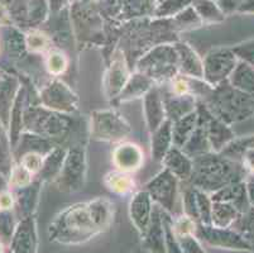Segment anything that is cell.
I'll return each instance as SVG.
<instances>
[{
	"label": "cell",
	"instance_id": "1",
	"mask_svg": "<svg viewBox=\"0 0 254 253\" xmlns=\"http://www.w3.org/2000/svg\"><path fill=\"white\" fill-rule=\"evenodd\" d=\"M191 180L196 189L215 192L228 185L243 181L246 169L238 161L218 155H202L192 161Z\"/></svg>",
	"mask_w": 254,
	"mask_h": 253
},
{
	"label": "cell",
	"instance_id": "2",
	"mask_svg": "<svg viewBox=\"0 0 254 253\" xmlns=\"http://www.w3.org/2000/svg\"><path fill=\"white\" fill-rule=\"evenodd\" d=\"M103 232L92 214L90 203L70 206L50 226V238L64 245H78Z\"/></svg>",
	"mask_w": 254,
	"mask_h": 253
},
{
	"label": "cell",
	"instance_id": "3",
	"mask_svg": "<svg viewBox=\"0 0 254 253\" xmlns=\"http://www.w3.org/2000/svg\"><path fill=\"white\" fill-rule=\"evenodd\" d=\"M205 100L207 109L226 124L254 117V96L235 89L228 80L210 90Z\"/></svg>",
	"mask_w": 254,
	"mask_h": 253
},
{
	"label": "cell",
	"instance_id": "4",
	"mask_svg": "<svg viewBox=\"0 0 254 253\" xmlns=\"http://www.w3.org/2000/svg\"><path fill=\"white\" fill-rule=\"evenodd\" d=\"M138 70L152 80H173L176 78L177 70H180L176 47L167 45L158 46L140 59Z\"/></svg>",
	"mask_w": 254,
	"mask_h": 253
},
{
	"label": "cell",
	"instance_id": "5",
	"mask_svg": "<svg viewBox=\"0 0 254 253\" xmlns=\"http://www.w3.org/2000/svg\"><path fill=\"white\" fill-rule=\"evenodd\" d=\"M131 132L130 125L114 110H99L92 114V136L101 141H120Z\"/></svg>",
	"mask_w": 254,
	"mask_h": 253
},
{
	"label": "cell",
	"instance_id": "6",
	"mask_svg": "<svg viewBox=\"0 0 254 253\" xmlns=\"http://www.w3.org/2000/svg\"><path fill=\"white\" fill-rule=\"evenodd\" d=\"M238 56L233 50H215L205 57L204 79L212 86L224 83L229 79L237 66Z\"/></svg>",
	"mask_w": 254,
	"mask_h": 253
},
{
	"label": "cell",
	"instance_id": "7",
	"mask_svg": "<svg viewBox=\"0 0 254 253\" xmlns=\"http://www.w3.org/2000/svg\"><path fill=\"white\" fill-rule=\"evenodd\" d=\"M197 115L198 123L204 127L205 132H206L211 150H214L215 152H221L233 139H235V134L229 124H226L225 122L216 118L207 109L206 105L204 104L198 105Z\"/></svg>",
	"mask_w": 254,
	"mask_h": 253
},
{
	"label": "cell",
	"instance_id": "8",
	"mask_svg": "<svg viewBox=\"0 0 254 253\" xmlns=\"http://www.w3.org/2000/svg\"><path fill=\"white\" fill-rule=\"evenodd\" d=\"M195 231L196 234L210 246L218 248H226V250L251 251L252 252L249 243L235 229L216 228L214 226L201 224L197 228H195Z\"/></svg>",
	"mask_w": 254,
	"mask_h": 253
},
{
	"label": "cell",
	"instance_id": "9",
	"mask_svg": "<svg viewBox=\"0 0 254 253\" xmlns=\"http://www.w3.org/2000/svg\"><path fill=\"white\" fill-rule=\"evenodd\" d=\"M24 123L32 132L46 137L57 136L68 128V120L64 117L36 108L25 113Z\"/></svg>",
	"mask_w": 254,
	"mask_h": 253
},
{
	"label": "cell",
	"instance_id": "10",
	"mask_svg": "<svg viewBox=\"0 0 254 253\" xmlns=\"http://www.w3.org/2000/svg\"><path fill=\"white\" fill-rule=\"evenodd\" d=\"M147 191L151 195L152 200L158 203L168 212L175 210L177 198V177L170 171H161L154 178L147 184Z\"/></svg>",
	"mask_w": 254,
	"mask_h": 253
},
{
	"label": "cell",
	"instance_id": "11",
	"mask_svg": "<svg viewBox=\"0 0 254 253\" xmlns=\"http://www.w3.org/2000/svg\"><path fill=\"white\" fill-rule=\"evenodd\" d=\"M59 185L64 190L81 189L85 175V153L81 148H73L66 155L60 171Z\"/></svg>",
	"mask_w": 254,
	"mask_h": 253
},
{
	"label": "cell",
	"instance_id": "12",
	"mask_svg": "<svg viewBox=\"0 0 254 253\" xmlns=\"http://www.w3.org/2000/svg\"><path fill=\"white\" fill-rule=\"evenodd\" d=\"M42 103L48 109L57 111H64V113H70L76 109V99L75 94L68 89L64 84L60 81H55L51 85H48L42 91Z\"/></svg>",
	"mask_w": 254,
	"mask_h": 253
},
{
	"label": "cell",
	"instance_id": "13",
	"mask_svg": "<svg viewBox=\"0 0 254 253\" xmlns=\"http://www.w3.org/2000/svg\"><path fill=\"white\" fill-rule=\"evenodd\" d=\"M152 198L149 192L139 191L134 195V198L130 201V208H129V214L130 219L135 228L139 231L142 236H145L148 231L149 223L152 218Z\"/></svg>",
	"mask_w": 254,
	"mask_h": 253
},
{
	"label": "cell",
	"instance_id": "14",
	"mask_svg": "<svg viewBox=\"0 0 254 253\" xmlns=\"http://www.w3.org/2000/svg\"><path fill=\"white\" fill-rule=\"evenodd\" d=\"M144 117L148 129L153 133L166 120V109L163 96L158 87H151L144 95Z\"/></svg>",
	"mask_w": 254,
	"mask_h": 253
},
{
	"label": "cell",
	"instance_id": "15",
	"mask_svg": "<svg viewBox=\"0 0 254 253\" xmlns=\"http://www.w3.org/2000/svg\"><path fill=\"white\" fill-rule=\"evenodd\" d=\"M211 200L232 204V205H234L242 214L248 212L252 206L251 203H249L248 192H247V185L244 181L228 185V186L218 190V191H215L212 194Z\"/></svg>",
	"mask_w": 254,
	"mask_h": 253
},
{
	"label": "cell",
	"instance_id": "16",
	"mask_svg": "<svg viewBox=\"0 0 254 253\" xmlns=\"http://www.w3.org/2000/svg\"><path fill=\"white\" fill-rule=\"evenodd\" d=\"M113 161L122 172H131L138 170L143 164V152L134 143H123L115 148Z\"/></svg>",
	"mask_w": 254,
	"mask_h": 253
},
{
	"label": "cell",
	"instance_id": "17",
	"mask_svg": "<svg viewBox=\"0 0 254 253\" xmlns=\"http://www.w3.org/2000/svg\"><path fill=\"white\" fill-rule=\"evenodd\" d=\"M162 161L165 164L166 169L171 173L176 176L177 178L187 180V178H190L191 175H192V160L187 156L181 148L172 146L168 150V152L166 153L165 159Z\"/></svg>",
	"mask_w": 254,
	"mask_h": 253
},
{
	"label": "cell",
	"instance_id": "18",
	"mask_svg": "<svg viewBox=\"0 0 254 253\" xmlns=\"http://www.w3.org/2000/svg\"><path fill=\"white\" fill-rule=\"evenodd\" d=\"M36 232L31 219L23 220L10 241L11 253H36Z\"/></svg>",
	"mask_w": 254,
	"mask_h": 253
},
{
	"label": "cell",
	"instance_id": "19",
	"mask_svg": "<svg viewBox=\"0 0 254 253\" xmlns=\"http://www.w3.org/2000/svg\"><path fill=\"white\" fill-rule=\"evenodd\" d=\"M176 51L179 53V69L184 76L192 79L204 78V62L196 55L195 51L187 45H177Z\"/></svg>",
	"mask_w": 254,
	"mask_h": 253
},
{
	"label": "cell",
	"instance_id": "20",
	"mask_svg": "<svg viewBox=\"0 0 254 253\" xmlns=\"http://www.w3.org/2000/svg\"><path fill=\"white\" fill-rule=\"evenodd\" d=\"M166 115L171 122H177L185 115L193 111L195 99L192 95H175L171 92L168 96H163Z\"/></svg>",
	"mask_w": 254,
	"mask_h": 253
},
{
	"label": "cell",
	"instance_id": "21",
	"mask_svg": "<svg viewBox=\"0 0 254 253\" xmlns=\"http://www.w3.org/2000/svg\"><path fill=\"white\" fill-rule=\"evenodd\" d=\"M145 245L153 253H166L165 247V226L163 218L158 209L152 213L148 231L145 233Z\"/></svg>",
	"mask_w": 254,
	"mask_h": 253
},
{
	"label": "cell",
	"instance_id": "22",
	"mask_svg": "<svg viewBox=\"0 0 254 253\" xmlns=\"http://www.w3.org/2000/svg\"><path fill=\"white\" fill-rule=\"evenodd\" d=\"M228 81L235 89L254 96V67L247 62L239 60Z\"/></svg>",
	"mask_w": 254,
	"mask_h": 253
},
{
	"label": "cell",
	"instance_id": "23",
	"mask_svg": "<svg viewBox=\"0 0 254 253\" xmlns=\"http://www.w3.org/2000/svg\"><path fill=\"white\" fill-rule=\"evenodd\" d=\"M172 145V122L165 120L152 136V156L156 161H162Z\"/></svg>",
	"mask_w": 254,
	"mask_h": 253
},
{
	"label": "cell",
	"instance_id": "24",
	"mask_svg": "<svg viewBox=\"0 0 254 253\" xmlns=\"http://www.w3.org/2000/svg\"><path fill=\"white\" fill-rule=\"evenodd\" d=\"M198 124L197 111L193 110L190 114L185 115L184 118L175 122L172 127V143L175 147L181 148L186 145V142L190 139L191 134L196 129Z\"/></svg>",
	"mask_w": 254,
	"mask_h": 253
},
{
	"label": "cell",
	"instance_id": "25",
	"mask_svg": "<svg viewBox=\"0 0 254 253\" xmlns=\"http://www.w3.org/2000/svg\"><path fill=\"white\" fill-rule=\"evenodd\" d=\"M242 213L234 205L223 201H212L211 226L216 228H230Z\"/></svg>",
	"mask_w": 254,
	"mask_h": 253
},
{
	"label": "cell",
	"instance_id": "26",
	"mask_svg": "<svg viewBox=\"0 0 254 253\" xmlns=\"http://www.w3.org/2000/svg\"><path fill=\"white\" fill-rule=\"evenodd\" d=\"M152 85H153V80L151 78L145 76L142 73L135 74L131 78H129L127 85L119 94V99L126 101L142 96V95L147 94L151 90V87H153Z\"/></svg>",
	"mask_w": 254,
	"mask_h": 253
},
{
	"label": "cell",
	"instance_id": "27",
	"mask_svg": "<svg viewBox=\"0 0 254 253\" xmlns=\"http://www.w3.org/2000/svg\"><path fill=\"white\" fill-rule=\"evenodd\" d=\"M210 150H211V146H210L206 132H205L204 127L198 123L193 133L191 134L190 139L182 147V151L190 159H196V157L209 153Z\"/></svg>",
	"mask_w": 254,
	"mask_h": 253
},
{
	"label": "cell",
	"instance_id": "28",
	"mask_svg": "<svg viewBox=\"0 0 254 253\" xmlns=\"http://www.w3.org/2000/svg\"><path fill=\"white\" fill-rule=\"evenodd\" d=\"M128 80V70L124 64V59L118 57L113 61L112 67L109 70V75H108V86L106 87H108V92L110 96L120 94Z\"/></svg>",
	"mask_w": 254,
	"mask_h": 253
},
{
	"label": "cell",
	"instance_id": "29",
	"mask_svg": "<svg viewBox=\"0 0 254 253\" xmlns=\"http://www.w3.org/2000/svg\"><path fill=\"white\" fill-rule=\"evenodd\" d=\"M235 231L244 237V240L249 243L252 252H254V208L251 206L248 212L240 214L237 222L234 223Z\"/></svg>",
	"mask_w": 254,
	"mask_h": 253
},
{
	"label": "cell",
	"instance_id": "30",
	"mask_svg": "<svg viewBox=\"0 0 254 253\" xmlns=\"http://www.w3.org/2000/svg\"><path fill=\"white\" fill-rule=\"evenodd\" d=\"M249 148H254V134L246 136L243 138L233 139L232 142L221 151V155L230 160L238 161L240 160V156L243 155L244 151L249 150Z\"/></svg>",
	"mask_w": 254,
	"mask_h": 253
},
{
	"label": "cell",
	"instance_id": "31",
	"mask_svg": "<svg viewBox=\"0 0 254 253\" xmlns=\"http://www.w3.org/2000/svg\"><path fill=\"white\" fill-rule=\"evenodd\" d=\"M106 186L117 194H126L133 187V180L127 172H110L105 177Z\"/></svg>",
	"mask_w": 254,
	"mask_h": 253
},
{
	"label": "cell",
	"instance_id": "32",
	"mask_svg": "<svg viewBox=\"0 0 254 253\" xmlns=\"http://www.w3.org/2000/svg\"><path fill=\"white\" fill-rule=\"evenodd\" d=\"M66 159V152L64 150H56L51 153L50 156L43 161L42 175L43 177H53L57 172H60Z\"/></svg>",
	"mask_w": 254,
	"mask_h": 253
},
{
	"label": "cell",
	"instance_id": "33",
	"mask_svg": "<svg viewBox=\"0 0 254 253\" xmlns=\"http://www.w3.org/2000/svg\"><path fill=\"white\" fill-rule=\"evenodd\" d=\"M196 200H197L198 215H200V222L205 226H211V210H212V200L206 195V192L202 190L195 189Z\"/></svg>",
	"mask_w": 254,
	"mask_h": 253
},
{
	"label": "cell",
	"instance_id": "34",
	"mask_svg": "<svg viewBox=\"0 0 254 253\" xmlns=\"http://www.w3.org/2000/svg\"><path fill=\"white\" fill-rule=\"evenodd\" d=\"M163 226H165V247L166 253H185L181 245L177 241V236L173 231V223L168 217H163Z\"/></svg>",
	"mask_w": 254,
	"mask_h": 253
},
{
	"label": "cell",
	"instance_id": "35",
	"mask_svg": "<svg viewBox=\"0 0 254 253\" xmlns=\"http://www.w3.org/2000/svg\"><path fill=\"white\" fill-rule=\"evenodd\" d=\"M22 123H23V117H22V99H20V95H18L17 100H15L14 109L11 111V127H10V138L11 143L15 145L19 138V132L22 129Z\"/></svg>",
	"mask_w": 254,
	"mask_h": 253
},
{
	"label": "cell",
	"instance_id": "36",
	"mask_svg": "<svg viewBox=\"0 0 254 253\" xmlns=\"http://www.w3.org/2000/svg\"><path fill=\"white\" fill-rule=\"evenodd\" d=\"M47 67L52 75H61L67 67V60L61 52H52L47 59Z\"/></svg>",
	"mask_w": 254,
	"mask_h": 253
},
{
	"label": "cell",
	"instance_id": "37",
	"mask_svg": "<svg viewBox=\"0 0 254 253\" xmlns=\"http://www.w3.org/2000/svg\"><path fill=\"white\" fill-rule=\"evenodd\" d=\"M233 51L238 56V59L254 67V38L240 43L233 48Z\"/></svg>",
	"mask_w": 254,
	"mask_h": 253
},
{
	"label": "cell",
	"instance_id": "38",
	"mask_svg": "<svg viewBox=\"0 0 254 253\" xmlns=\"http://www.w3.org/2000/svg\"><path fill=\"white\" fill-rule=\"evenodd\" d=\"M184 205H185V210H186L187 217L191 218L193 222H195V220H200V215H198V209H197V200H196L195 189L187 190V191L185 192Z\"/></svg>",
	"mask_w": 254,
	"mask_h": 253
},
{
	"label": "cell",
	"instance_id": "39",
	"mask_svg": "<svg viewBox=\"0 0 254 253\" xmlns=\"http://www.w3.org/2000/svg\"><path fill=\"white\" fill-rule=\"evenodd\" d=\"M32 172H29L25 167L17 166L11 172V184L17 187H25L31 184Z\"/></svg>",
	"mask_w": 254,
	"mask_h": 253
},
{
	"label": "cell",
	"instance_id": "40",
	"mask_svg": "<svg viewBox=\"0 0 254 253\" xmlns=\"http://www.w3.org/2000/svg\"><path fill=\"white\" fill-rule=\"evenodd\" d=\"M22 166L25 167L29 172L34 173L37 171L42 170L43 159L42 156L37 152H28L24 155L22 159Z\"/></svg>",
	"mask_w": 254,
	"mask_h": 253
},
{
	"label": "cell",
	"instance_id": "41",
	"mask_svg": "<svg viewBox=\"0 0 254 253\" xmlns=\"http://www.w3.org/2000/svg\"><path fill=\"white\" fill-rule=\"evenodd\" d=\"M14 234V226L13 219L8 213L0 214V237L4 242H10L11 237Z\"/></svg>",
	"mask_w": 254,
	"mask_h": 253
},
{
	"label": "cell",
	"instance_id": "42",
	"mask_svg": "<svg viewBox=\"0 0 254 253\" xmlns=\"http://www.w3.org/2000/svg\"><path fill=\"white\" fill-rule=\"evenodd\" d=\"M27 46L34 52H39L47 47V38L41 33H31L27 37Z\"/></svg>",
	"mask_w": 254,
	"mask_h": 253
},
{
	"label": "cell",
	"instance_id": "43",
	"mask_svg": "<svg viewBox=\"0 0 254 253\" xmlns=\"http://www.w3.org/2000/svg\"><path fill=\"white\" fill-rule=\"evenodd\" d=\"M197 5L198 10L202 14V17L212 18V19H221V13L219 11V9L216 8V6L212 5L211 3L201 1V3L197 4Z\"/></svg>",
	"mask_w": 254,
	"mask_h": 253
},
{
	"label": "cell",
	"instance_id": "44",
	"mask_svg": "<svg viewBox=\"0 0 254 253\" xmlns=\"http://www.w3.org/2000/svg\"><path fill=\"white\" fill-rule=\"evenodd\" d=\"M240 164L243 165L246 171H249L252 175H254V148H249L243 152L240 156Z\"/></svg>",
	"mask_w": 254,
	"mask_h": 253
},
{
	"label": "cell",
	"instance_id": "45",
	"mask_svg": "<svg viewBox=\"0 0 254 253\" xmlns=\"http://www.w3.org/2000/svg\"><path fill=\"white\" fill-rule=\"evenodd\" d=\"M6 48L10 53H17L23 50V39L18 37V34H13L6 38Z\"/></svg>",
	"mask_w": 254,
	"mask_h": 253
},
{
	"label": "cell",
	"instance_id": "46",
	"mask_svg": "<svg viewBox=\"0 0 254 253\" xmlns=\"http://www.w3.org/2000/svg\"><path fill=\"white\" fill-rule=\"evenodd\" d=\"M244 1L246 0H221V9L226 13H232V11L238 10Z\"/></svg>",
	"mask_w": 254,
	"mask_h": 253
},
{
	"label": "cell",
	"instance_id": "47",
	"mask_svg": "<svg viewBox=\"0 0 254 253\" xmlns=\"http://www.w3.org/2000/svg\"><path fill=\"white\" fill-rule=\"evenodd\" d=\"M13 206V196L9 192H1L0 194V209L1 210H8Z\"/></svg>",
	"mask_w": 254,
	"mask_h": 253
},
{
	"label": "cell",
	"instance_id": "48",
	"mask_svg": "<svg viewBox=\"0 0 254 253\" xmlns=\"http://www.w3.org/2000/svg\"><path fill=\"white\" fill-rule=\"evenodd\" d=\"M247 192H248V199L251 205L254 208V175H252L251 177L247 180Z\"/></svg>",
	"mask_w": 254,
	"mask_h": 253
},
{
	"label": "cell",
	"instance_id": "49",
	"mask_svg": "<svg viewBox=\"0 0 254 253\" xmlns=\"http://www.w3.org/2000/svg\"><path fill=\"white\" fill-rule=\"evenodd\" d=\"M238 10L242 11V13L254 14V0H246V1L242 4V6H240Z\"/></svg>",
	"mask_w": 254,
	"mask_h": 253
},
{
	"label": "cell",
	"instance_id": "50",
	"mask_svg": "<svg viewBox=\"0 0 254 253\" xmlns=\"http://www.w3.org/2000/svg\"><path fill=\"white\" fill-rule=\"evenodd\" d=\"M0 253H4V246L1 242H0Z\"/></svg>",
	"mask_w": 254,
	"mask_h": 253
},
{
	"label": "cell",
	"instance_id": "51",
	"mask_svg": "<svg viewBox=\"0 0 254 253\" xmlns=\"http://www.w3.org/2000/svg\"><path fill=\"white\" fill-rule=\"evenodd\" d=\"M0 133H1V125H0Z\"/></svg>",
	"mask_w": 254,
	"mask_h": 253
}]
</instances>
